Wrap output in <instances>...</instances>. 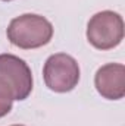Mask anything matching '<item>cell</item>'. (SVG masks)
<instances>
[{
    "mask_svg": "<svg viewBox=\"0 0 125 126\" xmlns=\"http://www.w3.org/2000/svg\"><path fill=\"white\" fill-rule=\"evenodd\" d=\"M43 78L46 87L55 93H69L80 82V66L77 60L66 54H52L43 67Z\"/></svg>",
    "mask_w": 125,
    "mask_h": 126,
    "instance_id": "obj_3",
    "label": "cell"
},
{
    "mask_svg": "<svg viewBox=\"0 0 125 126\" xmlns=\"http://www.w3.org/2000/svg\"><path fill=\"white\" fill-rule=\"evenodd\" d=\"M12 126H24V125H12Z\"/></svg>",
    "mask_w": 125,
    "mask_h": 126,
    "instance_id": "obj_7",
    "label": "cell"
},
{
    "mask_svg": "<svg viewBox=\"0 0 125 126\" xmlns=\"http://www.w3.org/2000/svg\"><path fill=\"white\" fill-rule=\"evenodd\" d=\"M13 101H15V94L12 87L6 82L4 78L0 76V119L4 117L12 110Z\"/></svg>",
    "mask_w": 125,
    "mask_h": 126,
    "instance_id": "obj_6",
    "label": "cell"
},
{
    "mask_svg": "<svg viewBox=\"0 0 125 126\" xmlns=\"http://www.w3.org/2000/svg\"><path fill=\"white\" fill-rule=\"evenodd\" d=\"M3 1H12V0H3Z\"/></svg>",
    "mask_w": 125,
    "mask_h": 126,
    "instance_id": "obj_8",
    "label": "cell"
},
{
    "mask_svg": "<svg viewBox=\"0 0 125 126\" xmlns=\"http://www.w3.org/2000/svg\"><path fill=\"white\" fill-rule=\"evenodd\" d=\"M0 76L12 87L15 100L22 101L32 91V73L25 60L15 54H0Z\"/></svg>",
    "mask_w": 125,
    "mask_h": 126,
    "instance_id": "obj_4",
    "label": "cell"
},
{
    "mask_svg": "<svg viewBox=\"0 0 125 126\" xmlns=\"http://www.w3.org/2000/svg\"><path fill=\"white\" fill-rule=\"evenodd\" d=\"M7 40L24 50L38 48L50 43L53 37V25L44 16L25 13L10 21L7 27Z\"/></svg>",
    "mask_w": 125,
    "mask_h": 126,
    "instance_id": "obj_1",
    "label": "cell"
},
{
    "mask_svg": "<svg viewBox=\"0 0 125 126\" xmlns=\"http://www.w3.org/2000/svg\"><path fill=\"white\" fill-rule=\"evenodd\" d=\"M87 40L97 50H110L124 40V19L113 10H102L87 25Z\"/></svg>",
    "mask_w": 125,
    "mask_h": 126,
    "instance_id": "obj_2",
    "label": "cell"
},
{
    "mask_svg": "<svg viewBox=\"0 0 125 126\" xmlns=\"http://www.w3.org/2000/svg\"><path fill=\"white\" fill-rule=\"evenodd\" d=\"M94 85L103 98L121 100L125 95V66L122 63H107L99 67Z\"/></svg>",
    "mask_w": 125,
    "mask_h": 126,
    "instance_id": "obj_5",
    "label": "cell"
}]
</instances>
